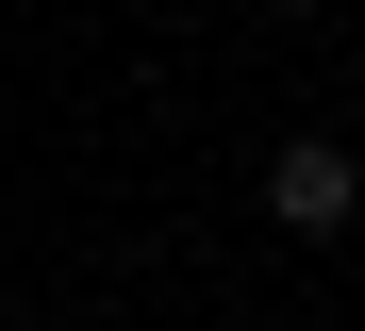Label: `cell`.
Returning a JSON list of instances; mask_svg holds the SVG:
<instances>
[{
	"instance_id": "6da1fadb",
	"label": "cell",
	"mask_w": 365,
	"mask_h": 331,
	"mask_svg": "<svg viewBox=\"0 0 365 331\" xmlns=\"http://www.w3.org/2000/svg\"><path fill=\"white\" fill-rule=\"evenodd\" d=\"M349 199H365V166L332 149V132H299V149L266 166V216H282V232H349Z\"/></svg>"
}]
</instances>
